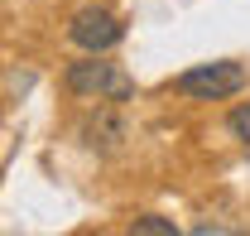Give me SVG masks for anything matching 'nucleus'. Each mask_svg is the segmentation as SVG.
Listing matches in <instances>:
<instances>
[{
  "instance_id": "obj_1",
  "label": "nucleus",
  "mask_w": 250,
  "mask_h": 236,
  "mask_svg": "<svg viewBox=\"0 0 250 236\" xmlns=\"http://www.w3.org/2000/svg\"><path fill=\"white\" fill-rule=\"evenodd\" d=\"M62 87L72 96H82V101H130L135 77L125 68H116V63H101V53H87L82 63H67Z\"/></svg>"
},
{
  "instance_id": "obj_2",
  "label": "nucleus",
  "mask_w": 250,
  "mask_h": 236,
  "mask_svg": "<svg viewBox=\"0 0 250 236\" xmlns=\"http://www.w3.org/2000/svg\"><path fill=\"white\" fill-rule=\"evenodd\" d=\"M250 82V68L236 58H217V63H197L173 77V92L178 96H192V101H221V96H236L246 92Z\"/></svg>"
},
{
  "instance_id": "obj_3",
  "label": "nucleus",
  "mask_w": 250,
  "mask_h": 236,
  "mask_svg": "<svg viewBox=\"0 0 250 236\" xmlns=\"http://www.w3.org/2000/svg\"><path fill=\"white\" fill-rule=\"evenodd\" d=\"M77 140L92 154H121L130 140V116L121 111V101H96V111L77 120Z\"/></svg>"
},
{
  "instance_id": "obj_4",
  "label": "nucleus",
  "mask_w": 250,
  "mask_h": 236,
  "mask_svg": "<svg viewBox=\"0 0 250 236\" xmlns=\"http://www.w3.org/2000/svg\"><path fill=\"white\" fill-rule=\"evenodd\" d=\"M67 39L82 48V53H111L125 39L121 15H111L106 5H82L72 20H67Z\"/></svg>"
},
{
  "instance_id": "obj_5",
  "label": "nucleus",
  "mask_w": 250,
  "mask_h": 236,
  "mask_svg": "<svg viewBox=\"0 0 250 236\" xmlns=\"http://www.w3.org/2000/svg\"><path fill=\"white\" fill-rule=\"evenodd\" d=\"M130 236H178V227H173L168 217H154V212H149V217H135V222H130Z\"/></svg>"
},
{
  "instance_id": "obj_6",
  "label": "nucleus",
  "mask_w": 250,
  "mask_h": 236,
  "mask_svg": "<svg viewBox=\"0 0 250 236\" xmlns=\"http://www.w3.org/2000/svg\"><path fill=\"white\" fill-rule=\"evenodd\" d=\"M226 130H231V135H236V140L250 149V101H241V106L226 116Z\"/></svg>"
}]
</instances>
